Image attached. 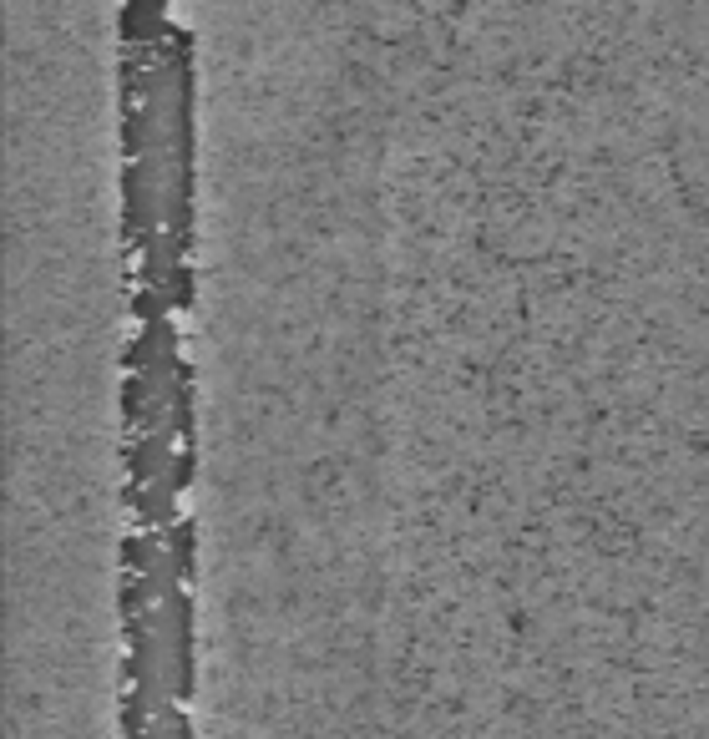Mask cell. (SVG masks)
Masks as SVG:
<instances>
[{"label":"cell","instance_id":"obj_3","mask_svg":"<svg viewBox=\"0 0 709 739\" xmlns=\"http://www.w3.org/2000/svg\"><path fill=\"white\" fill-rule=\"evenodd\" d=\"M168 739H193V729H188V714H183V704L168 714Z\"/></svg>","mask_w":709,"mask_h":739},{"label":"cell","instance_id":"obj_2","mask_svg":"<svg viewBox=\"0 0 709 739\" xmlns=\"http://www.w3.org/2000/svg\"><path fill=\"white\" fill-rule=\"evenodd\" d=\"M163 294H168L173 309H188V304H193V264H188V259H173V264H168Z\"/></svg>","mask_w":709,"mask_h":739},{"label":"cell","instance_id":"obj_1","mask_svg":"<svg viewBox=\"0 0 709 739\" xmlns=\"http://www.w3.org/2000/svg\"><path fill=\"white\" fill-rule=\"evenodd\" d=\"M168 552H173V567H178V578L188 583L193 578V522H173L168 527Z\"/></svg>","mask_w":709,"mask_h":739}]
</instances>
